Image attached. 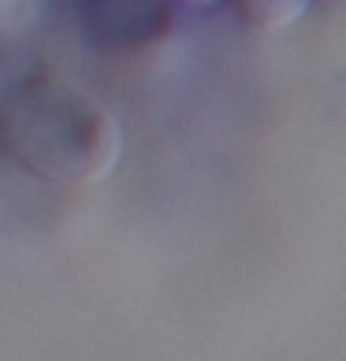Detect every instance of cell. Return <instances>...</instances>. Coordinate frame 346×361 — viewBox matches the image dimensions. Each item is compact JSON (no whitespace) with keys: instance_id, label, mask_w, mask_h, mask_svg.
I'll use <instances>...</instances> for the list:
<instances>
[{"instance_id":"1","label":"cell","mask_w":346,"mask_h":361,"mask_svg":"<svg viewBox=\"0 0 346 361\" xmlns=\"http://www.w3.org/2000/svg\"><path fill=\"white\" fill-rule=\"evenodd\" d=\"M0 153L45 183H93L119 160V123L86 90L0 45Z\"/></svg>"},{"instance_id":"2","label":"cell","mask_w":346,"mask_h":361,"mask_svg":"<svg viewBox=\"0 0 346 361\" xmlns=\"http://www.w3.org/2000/svg\"><path fill=\"white\" fill-rule=\"evenodd\" d=\"M71 8L89 42L116 52L156 42L175 19V0H71Z\"/></svg>"},{"instance_id":"3","label":"cell","mask_w":346,"mask_h":361,"mask_svg":"<svg viewBox=\"0 0 346 361\" xmlns=\"http://www.w3.org/2000/svg\"><path fill=\"white\" fill-rule=\"evenodd\" d=\"M238 8H242V16L249 23L257 26H268V30H276V26H287L295 23L305 8L313 4V0H235Z\"/></svg>"}]
</instances>
